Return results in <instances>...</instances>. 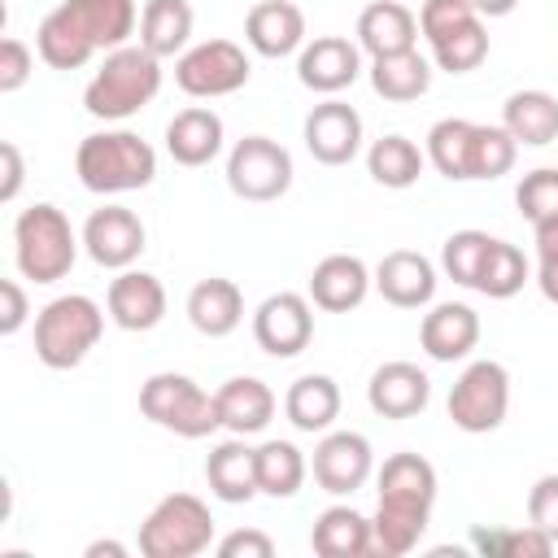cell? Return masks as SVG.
I'll use <instances>...</instances> for the list:
<instances>
[{
	"mask_svg": "<svg viewBox=\"0 0 558 558\" xmlns=\"http://www.w3.org/2000/svg\"><path fill=\"white\" fill-rule=\"evenodd\" d=\"M214 545V514L196 493L161 497L148 519L140 523V554L144 558H196Z\"/></svg>",
	"mask_w": 558,
	"mask_h": 558,
	"instance_id": "obj_9",
	"label": "cell"
},
{
	"mask_svg": "<svg viewBox=\"0 0 558 558\" xmlns=\"http://www.w3.org/2000/svg\"><path fill=\"white\" fill-rule=\"evenodd\" d=\"M310 549L318 558H366V554H375L371 519L362 510H353V506H327L314 519Z\"/></svg>",
	"mask_w": 558,
	"mask_h": 558,
	"instance_id": "obj_29",
	"label": "cell"
},
{
	"mask_svg": "<svg viewBox=\"0 0 558 558\" xmlns=\"http://www.w3.org/2000/svg\"><path fill=\"white\" fill-rule=\"evenodd\" d=\"M514 157H519V140L506 126L475 122V131H471V157H466V183L471 179H501V174H510Z\"/></svg>",
	"mask_w": 558,
	"mask_h": 558,
	"instance_id": "obj_37",
	"label": "cell"
},
{
	"mask_svg": "<svg viewBox=\"0 0 558 558\" xmlns=\"http://www.w3.org/2000/svg\"><path fill=\"white\" fill-rule=\"evenodd\" d=\"M357 74H362V48L349 44L344 35H318L296 52V78L318 96H336L353 87Z\"/></svg>",
	"mask_w": 558,
	"mask_h": 558,
	"instance_id": "obj_17",
	"label": "cell"
},
{
	"mask_svg": "<svg viewBox=\"0 0 558 558\" xmlns=\"http://www.w3.org/2000/svg\"><path fill=\"white\" fill-rule=\"evenodd\" d=\"M418 17L401 4V0H375L357 13V48L375 61V57H392V52H410L418 44Z\"/></svg>",
	"mask_w": 558,
	"mask_h": 558,
	"instance_id": "obj_25",
	"label": "cell"
},
{
	"mask_svg": "<svg viewBox=\"0 0 558 558\" xmlns=\"http://www.w3.org/2000/svg\"><path fill=\"white\" fill-rule=\"evenodd\" d=\"M227 187L240 201L266 205L292 187V153L270 135H244L227 153Z\"/></svg>",
	"mask_w": 558,
	"mask_h": 558,
	"instance_id": "obj_11",
	"label": "cell"
},
{
	"mask_svg": "<svg viewBox=\"0 0 558 558\" xmlns=\"http://www.w3.org/2000/svg\"><path fill=\"white\" fill-rule=\"evenodd\" d=\"M527 523H536L558 545V475H541L527 493Z\"/></svg>",
	"mask_w": 558,
	"mask_h": 558,
	"instance_id": "obj_41",
	"label": "cell"
},
{
	"mask_svg": "<svg viewBox=\"0 0 558 558\" xmlns=\"http://www.w3.org/2000/svg\"><path fill=\"white\" fill-rule=\"evenodd\" d=\"M423 166H427V153H423L414 140H405V135H379V140L366 148V170H371V179H375L379 187H392V192L414 187L418 174H423Z\"/></svg>",
	"mask_w": 558,
	"mask_h": 558,
	"instance_id": "obj_34",
	"label": "cell"
},
{
	"mask_svg": "<svg viewBox=\"0 0 558 558\" xmlns=\"http://www.w3.org/2000/svg\"><path fill=\"white\" fill-rule=\"evenodd\" d=\"M301 140L318 166H349L362 153V113L331 96L305 113Z\"/></svg>",
	"mask_w": 558,
	"mask_h": 558,
	"instance_id": "obj_16",
	"label": "cell"
},
{
	"mask_svg": "<svg viewBox=\"0 0 558 558\" xmlns=\"http://www.w3.org/2000/svg\"><path fill=\"white\" fill-rule=\"evenodd\" d=\"M371 288H375V270H366V262L353 257V253H327L310 270V301L327 314L357 310Z\"/></svg>",
	"mask_w": 558,
	"mask_h": 558,
	"instance_id": "obj_18",
	"label": "cell"
},
{
	"mask_svg": "<svg viewBox=\"0 0 558 558\" xmlns=\"http://www.w3.org/2000/svg\"><path fill=\"white\" fill-rule=\"evenodd\" d=\"M244 39L257 57H292L305 48V13L292 0H257L244 17Z\"/></svg>",
	"mask_w": 558,
	"mask_h": 558,
	"instance_id": "obj_22",
	"label": "cell"
},
{
	"mask_svg": "<svg viewBox=\"0 0 558 558\" xmlns=\"http://www.w3.org/2000/svg\"><path fill=\"white\" fill-rule=\"evenodd\" d=\"M536 288L549 305H558V262H536Z\"/></svg>",
	"mask_w": 558,
	"mask_h": 558,
	"instance_id": "obj_47",
	"label": "cell"
},
{
	"mask_svg": "<svg viewBox=\"0 0 558 558\" xmlns=\"http://www.w3.org/2000/svg\"><path fill=\"white\" fill-rule=\"evenodd\" d=\"M0 161H4V183H0V201L9 205V201H17V192H22V174H26V166H22V148H17L13 140H4V144H0Z\"/></svg>",
	"mask_w": 558,
	"mask_h": 558,
	"instance_id": "obj_45",
	"label": "cell"
},
{
	"mask_svg": "<svg viewBox=\"0 0 558 558\" xmlns=\"http://www.w3.org/2000/svg\"><path fill=\"white\" fill-rule=\"evenodd\" d=\"M314 484L331 497H353L371 471H375V449L362 432H323V440L314 445Z\"/></svg>",
	"mask_w": 558,
	"mask_h": 558,
	"instance_id": "obj_14",
	"label": "cell"
},
{
	"mask_svg": "<svg viewBox=\"0 0 558 558\" xmlns=\"http://www.w3.org/2000/svg\"><path fill=\"white\" fill-rule=\"evenodd\" d=\"M214 401H218V418H222V427L231 436H257V432H266V423L275 418V405H279L275 392H270V384L257 379V375H231L214 392Z\"/></svg>",
	"mask_w": 558,
	"mask_h": 558,
	"instance_id": "obj_26",
	"label": "cell"
},
{
	"mask_svg": "<svg viewBox=\"0 0 558 558\" xmlns=\"http://www.w3.org/2000/svg\"><path fill=\"white\" fill-rule=\"evenodd\" d=\"M0 301H4V305H0V336H17L22 323H26V314H31L22 283H17V279H4V283H0Z\"/></svg>",
	"mask_w": 558,
	"mask_h": 558,
	"instance_id": "obj_44",
	"label": "cell"
},
{
	"mask_svg": "<svg viewBox=\"0 0 558 558\" xmlns=\"http://www.w3.org/2000/svg\"><path fill=\"white\" fill-rule=\"evenodd\" d=\"M471 131H475V122H466V118H440V122L427 131V161H432L436 174H445L449 183H466Z\"/></svg>",
	"mask_w": 558,
	"mask_h": 558,
	"instance_id": "obj_36",
	"label": "cell"
},
{
	"mask_svg": "<svg viewBox=\"0 0 558 558\" xmlns=\"http://www.w3.org/2000/svg\"><path fill=\"white\" fill-rule=\"evenodd\" d=\"M375 292L397 310H423L436 296V266L414 248H392L375 266Z\"/></svg>",
	"mask_w": 558,
	"mask_h": 558,
	"instance_id": "obj_20",
	"label": "cell"
},
{
	"mask_svg": "<svg viewBox=\"0 0 558 558\" xmlns=\"http://www.w3.org/2000/svg\"><path fill=\"white\" fill-rule=\"evenodd\" d=\"M375 488H379V501H375V519H371V532H375V554L384 558H401L410 554L427 523H432V506H436V466L423 458V453H392L379 475H375Z\"/></svg>",
	"mask_w": 558,
	"mask_h": 558,
	"instance_id": "obj_2",
	"label": "cell"
},
{
	"mask_svg": "<svg viewBox=\"0 0 558 558\" xmlns=\"http://www.w3.org/2000/svg\"><path fill=\"white\" fill-rule=\"evenodd\" d=\"M144 240H148V231H144L140 214L126 209V205H100V209H92L87 222H83V248H87V257H92L96 266H105V270H126V266H135L140 253H144Z\"/></svg>",
	"mask_w": 558,
	"mask_h": 558,
	"instance_id": "obj_15",
	"label": "cell"
},
{
	"mask_svg": "<svg viewBox=\"0 0 558 558\" xmlns=\"http://www.w3.org/2000/svg\"><path fill=\"white\" fill-rule=\"evenodd\" d=\"M100 331H105V310L92 296L83 292L57 296L35 314V357L48 371H74L100 344Z\"/></svg>",
	"mask_w": 558,
	"mask_h": 558,
	"instance_id": "obj_6",
	"label": "cell"
},
{
	"mask_svg": "<svg viewBox=\"0 0 558 558\" xmlns=\"http://www.w3.org/2000/svg\"><path fill=\"white\" fill-rule=\"evenodd\" d=\"M283 414L296 432H331L340 418V384L331 375H301L283 392Z\"/></svg>",
	"mask_w": 558,
	"mask_h": 558,
	"instance_id": "obj_31",
	"label": "cell"
},
{
	"mask_svg": "<svg viewBox=\"0 0 558 558\" xmlns=\"http://www.w3.org/2000/svg\"><path fill=\"white\" fill-rule=\"evenodd\" d=\"M488 248H493V235H488V231H475V227L453 231V235L445 240V248H440V270H445L453 283L475 288V283H480V270H484Z\"/></svg>",
	"mask_w": 558,
	"mask_h": 558,
	"instance_id": "obj_39",
	"label": "cell"
},
{
	"mask_svg": "<svg viewBox=\"0 0 558 558\" xmlns=\"http://www.w3.org/2000/svg\"><path fill=\"white\" fill-rule=\"evenodd\" d=\"M78 235L70 227V218L48 205V201H35L17 214L13 222V257H17V270L22 279L31 283H57L74 270V257H78Z\"/></svg>",
	"mask_w": 558,
	"mask_h": 558,
	"instance_id": "obj_5",
	"label": "cell"
},
{
	"mask_svg": "<svg viewBox=\"0 0 558 558\" xmlns=\"http://www.w3.org/2000/svg\"><path fill=\"white\" fill-rule=\"evenodd\" d=\"M100 554L122 558V554H126V545H118V541H96V545H87V558H100Z\"/></svg>",
	"mask_w": 558,
	"mask_h": 558,
	"instance_id": "obj_49",
	"label": "cell"
},
{
	"mask_svg": "<svg viewBox=\"0 0 558 558\" xmlns=\"http://www.w3.org/2000/svg\"><path fill=\"white\" fill-rule=\"evenodd\" d=\"M31 70H35V52L22 44V39H0V92H17V87H26V78H31Z\"/></svg>",
	"mask_w": 558,
	"mask_h": 558,
	"instance_id": "obj_42",
	"label": "cell"
},
{
	"mask_svg": "<svg viewBox=\"0 0 558 558\" xmlns=\"http://www.w3.org/2000/svg\"><path fill=\"white\" fill-rule=\"evenodd\" d=\"M471 4H475L480 17H506V13H514L519 0H471Z\"/></svg>",
	"mask_w": 558,
	"mask_h": 558,
	"instance_id": "obj_48",
	"label": "cell"
},
{
	"mask_svg": "<svg viewBox=\"0 0 558 558\" xmlns=\"http://www.w3.org/2000/svg\"><path fill=\"white\" fill-rule=\"evenodd\" d=\"M105 310L122 331H153L166 318V288L148 270H118L105 292Z\"/></svg>",
	"mask_w": 558,
	"mask_h": 558,
	"instance_id": "obj_19",
	"label": "cell"
},
{
	"mask_svg": "<svg viewBox=\"0 0 558 558\" xmlns=\"http://www.w3.org/2000/svg\"><path fill=\"white\" fill-rule=\"evenodd\" d=\"M218 554L222 558H270L275 554V541L266 532H257V527H240V532H231V536L218 541Z\"/></svg>",
	"mask_w": 558,
	"mask_h": 558,
	"instance_id": "obj_43",
	"label": "cell"
},
{
	"mask_svg": "<svg viewBox=\"0 0 558 558\" xmlns=\"http://www.w3.org/2000/svg\"><path fill=\"white\" fill-rule=\"evenodd\" d=\"M418 344L432 362H462L480 344V314L462 301H440L423 314Z\"/></svg>",
	"mask_w": 558,
	"mask_h": 558,
	"instance_id": "obj_23",
	"label": "cell"
},
{
	"mask_svg": "<svg viewBox=\"0 0 558 558\" xmlns=\"http://www.w3.org/2000/svg\"><path fill=\"white\" fill-rule=\"evenodd\" d=\"M140 414L183 440H205L209 432L222 427L214 392H205L192 375L179 371H157L140 384Z\"/></svg>",
	"mask_w": 558,
	"mask_h": 558,
	"instance_id": "obj_7",
	"label": "cell"
},
{
	"mask_svg": "<svg viewBox=\"0 0 558 558\" xmlns=\"http://www.w3.org/2000/svg\"><path fill=\"white\" fill-rule=\"evenodd\" d=\"M74 174L96 196L140 192V187H148L157 179V153L135 131H96V135L78 140Z\"/></svg>",
	"mask_w": 558,
	"mask_h": 558,
	"instance_id": "obj_4",
	"label": "cell"
},
{
	"mask_svg": "<svg viewBox=\"0 0 558 558\" xmlns=\"http://www.w3.org/2000/svg\"><path fill=\"white\" fill-rule=\"evenodd\" d=\"M222 140H227V126L214 109L205 105H192V109H179L170 122H166V153L174 157V166H187V170H201L209 166L218 153H222Z\"/></svg>",
	"mask_w": 558,
	"mask_h": 558,
	"instance_id": "obj_24",
	"label": "cell"
},
{
	"mask_svg": "<svg viewBox=\"0 0 558 558\" xmlns=\"http://www.w3.org/2000/svg\"><path fill=\"white\" fill-rule=\"evenodd\" d=\"M371 87H375V96H384L392 105H410V100L427 96L432 65H427V57H418V48L392 52V57H375L371 61Z\"/></svg>",
	"mask_w": 558,
	"mask_h": 558,
	"instance_id": "obj_33",
	"label": "cell"
},
{
	"mask_svg": "<svg viewBox=\"0 0 558 558\" xmlns=\"http://www.w3.org/2000/svg\"><path fill=\"white\" fill-rule=\"evenodd\" d=\"M305 475H310V462H305V453L292 440H266V445H257V488L266 497H275V501L296 497L301 484H305Z\"/></svg>",
	"mask_w": 558,
	"mask_h": 558,
	"instance_id": "obj_35",
	"label": "cell"
},
{
	"mask_svg": "<svg viewBox=\"0 0 558 558\" xmlns=\"http://www.w3.org/2000/svg\"><path fill=\"white\" fill-rule=\"evenodd\" d=\"M140 26L135 0H61L35 31V52L52 70H83L96 52L122 48Z\"/></svg>",
	"mask_w": 558,
	"mask_h": 558,
	"instance_id": "obj_1",
	"label": "cell"
},
{
	"mask_svg": "<svg viewBox=\"0 0 558 558\" xmlns=\"http://www.w3.org/2000/svg\"><path fill=\"white\" fill-rule=\"evenodd\" d=\"M536 262H558V218L536 222Z\"/></svg>",
	"mask_w": 558,
	"mask_h": 558,
	"instance_id": "obj_46",
	"label": "cell"
},
{
	"mask_svg": "<svg viewBox=\"0 0 558 558\" xmlns=\"http://www.w3.org/2000/svg\"><path fill=\"white\" fill-rule=\"evenodd\" d=\"M514 205L519 214L536 227V222H549L558 218V166H541V170H527L514 187Z\"/></svg>",
	"mask_w": 558,
	"mask_h": 558,
	"instance_id": "obj_40",
	"label": "cell"
},
{
	"mask_svg": "<svg viewBox=\"0 0 558 558\" xmlns=\"http://www.w3.org/2000/svg\"><path fill=\"white\" fill-rule=\"evenodd\" d=\"M510 414V371L493 357L471 362L449 388V418L466 436L497 432Z\"/></svg>",
	"mask_w": 558,
	"mask_h": 558,
	"instance_id": "obj_10",
	"label": "cell"
},
{
	"mask_svg": "<svg viewBox=\"0 0 558 558\" xmlns=\"http://www.w3.org/2000/svg\"><path fill=\"white\" fill-rule=\"evenodd\" d=\"M205 484L227 506L253 501L262 493L257 488V449H248L244 436H231V440L214 445L209 458H205Z\"/></svg>",
	"mask_w": 558,
	"mask_h": 558,
	"instance_id": "obj_27",
	"label": "cell"
},
{
	"mask_svg": "<svg viewBox=\"0 0 558 558\" xmlns=\"http://www.w3.org/2000/svg\"><path fill=\"white\" fill-rule=\"evenodd\" d=\"M157 92H161V57H153L144 44H122L105 52L100 70L83 87V109L100 122H126Z\"/></svg>",
	"mask_w": 558,
	"mask_h": 558,
	"instance_id": "obj_3",
	"label": "cell"
},
{
	"mask_svg": "<svg viewBox=\"0 0 558 558\" xmlns=\"http://www.w3.org/2000/svg\"><path fill=\"white\" fill-rule=\"evenodd\" d=\"M523 283H527V257H523V248L510 244V240H493L475 292H484V296H493V301H510Z\"/></svg>",
	"mask_w": 558,
	"mask_h": 558,
	"instance_id": "obj_38",
	"label": "cell"
},
{
	"mask_svg": "<svg viewBox=\"0 0 558 558\" xmlns=\"http://www.w3.org/2000/svg\"><path fill=\"white\" fill-rule=\"evenodd\" d=\"M253 340L270 357H296L314 340V301L301 292H270L253 310Z\"/></svg>",
	"mask_w": 558,
	"mask_h": 558,
	"instance_id": "obj_13",
	"label": "cell"
},
{
	"mask_svg": "<svg viewBox=\"0 0 558 558\" xmlns=\"http://www.w3.org/2000/svg\"><path fill=\"white\" fill-rule=\"evenodd\" d=\"M248 74H253L248 52L235 39H205L174 57V83H179V92H187L196 100L231 96L248 83Z\"/></svg>",
	"mask_w": 558,
	"mask_h": 558,
	"instance_id": "obj_12",
	"label": "cell"
},
{
	"mask_svg": "<svg viewBox=\"0 0 558 558\" xmlns=\"http://www.w3.org/2000/svg\"><path fill=\"white\" fill-rule=\"evenodd\" d=\"M418 31L445 74H471L488 57V31L471 0H423Z\"/></svg>",
	"mask_w": 558,
	"mask_h": 558,
	"instance_id": "obj_8",
	"label": "cell"
},
{
	"mask_svg": "<svg viewBox=\"0 0 558 558\" xmlns=\"http://www.w3.org/2000/svg\"><path fill=\"white\" fill-rule=\"evenodd\" d=\"M501 126L519 140V148H545L558 140V96L541 92V87H523L510 92L501 105Z\"/></svg>",
	"mask_w": 558,
	"mask_h": 558,
	"instance_id": "obj_30",
	"label": "cell"
},
{
	"mask_svg": "<svg viewBox=\"0 0 558 558\" xmlns=\"http://www.w3.org/2000/svg\"><path fill=\"white\" fill-rule=\"evenodd\" d=\"M187 323L201 336H209V340L231 336L244 323V292L231 279H222V275H209V279L192 283V292H187Z\"/></svg>",
	"mask_w": 558,
	"mask_h": 558,
	"instance_id": "obj_28",
	"label": "cell"
},
{
	"mask_svg": "<svg viewBox=\"0 0 558 558\" xmlns=\"http://www.w3.org/2000/svg\"><path fill=\"white\" fill-rule=\"evenodd\" d=\"M192 4L187 0H144L140 9V44L153 57H179L192 39Z\"/></svg>",
	"mask_w": 558,
	"mask_h": 558,
	"instance_id": "obj_32",
	"label": "cell"
},
{
	"mask_svg": "<svg viewBox=\"0 0 558 558\" xmlns=\"http://www.w3.org/2000/svg\"><path fill=\"white\" fill-rule=\"evenodd\" d=\"M366 401L379 418H414L432 401V379L414 362H384L366 384Z\"/></svg>",
	"mask_w": 558,
	"mask_h": 558,
	"instance_id": "obj_21",
	"label": "cell"
}]
</instances>
